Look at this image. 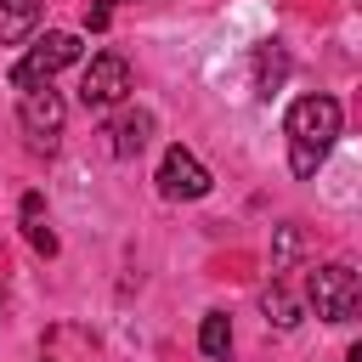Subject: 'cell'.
<instances>
[{
    "mask_svg": "<svg viewBox=\"0 0 362 362\" xmlns=\"http://www.w3.org/2000/svg\"><path fill=\"white\" fill-rule=\"evenodd\" d=\"M339 124H345V113H339V102L322 96V90H317V96H300V102L288 107V119H283V130H288V170H294L300 181L317 175V164L328 158Z\"/></svg>",
    "mask_w": 362,
    "mask_h": 362,
    "instance_id": "cell-1",
    "label": "cell"
},
{
    "mask_svg": "<svg viewBox=\"0 0 362 362\" xmlns=\"http://www.w3.org/2000/svg\"><path fill=\"white\" fill-rule=\"evenodd\" d=\"M79 34H68V28H51V34H40L23 57H17V68H11V85L17 90H34V85H51V74H62L68 62H79Z\"/></svg>",
    "mask_w": 362,
    "mask_h": 362,
    "instance_id": "cell-2",
    "label": "cell"
},
{
    "mask_svg": "<svg viewBox=\"0 0 362 362\" xmlns=\"http://www.w3.org/2000/svg\"><path fill=\"white\" fill-rule=\"evenodd\" d=\"M305 288H311V305H317V317H322V322H351V317H356V305H362V277H356L345 260L317 266Z\"/></svg>",
    "mask_w": 362,
    "mask_h": 362,
    "instance_id": "cell-3",
    "label": "cell"
},
{
    "mask_svg": "<svg viewBox=\"0 0 362 362\" xmlns=\"http://www.w3.org/2000/svg\"><path fill=\"white\" fill-rule=\"evenodd\" d=\"M124 96H130V62L119 51H96L90 68L79 74V102L90 113H102V107H119Z\"/></svg>",
    "mask_w": 362,
    "mask_h": 362,
    "instance_id": "cell-4",
    "label": "cell"
},
{
    "mask_svg": "<svg viewBox=\"0 0 362 362\" xmlns=\"http://www.w3.org/2000/svg\"><path fill=\"white\" fill-rule=\"evenodd\" d=\"M17 119H23V136H28L34 147H57V136H62V119H68V102H62L51 85H34V90H23V102H17Z\"/></svg>",
    "mask_w": 362,
    "mask_h": 362,
    "instance_id": "cell-5",
    "label": "cell"
},
{
    "mask_svg": "<svg viewBox=\"0 0 362 362\" xmlns=\"http://www.w3.org/2000/svg\"><path fill=\"white\" fill-rule=\"evenodd\" d=\"M158 192L175 198V204H192V198L209 192V170L175 141V147H164V158H158Z\"/></svg>",
    "mask_w": 362,
    "mask_h": 362,
    "instance_id": "cell-6",
    "label": "cell"
},
{
    "mask_svg": "<svg viewBox=\"0 0 362 362\" xmlns=\"http://www.w3.org/2000/svg\"><path fill=\"white\" fill-rule=\"evenodd\" d=\"M107 136H113V153H119V158H136V153L153 141V113H141V107H136V113H119V119L107 124Z\"/></svg>",
    "mask_w": 362,
    "mask_h": 362,
    "instance_id": "cell-7",
    "label": "cell"
},
{
    "mask_svg": "<svg viewBox=\"0 0 362 362\" xmlns=\"http://www.w3.org/2000/svg\"><path fill=\"white\" fill-rule=\"evenodd\" d=\"M40 28V0H0V45H23Z\"/></svg>",
    "mask_w": 362,
    "mask_h": 362,
    "instance_id": "cell-8",
    "label": "cell"
},
{
    "mask_svg": "<svg viewBox=\"0 0 362 362\" xmlns=\"http://www.w3.org/2000/svg\"><path fill=\"white\" fill-rule=\"evenodd\" d=\"M23 238H28L40 255H57V232L45 226V198H40V192H23Z\"/></svg>",
    "mask_w": 362,
    "mask_h": 362,
    "instance_id": "cell-9",
    "label": "cell"
},
{
    "mask_svg": "<svg viewBox=\"0 0 362 362\" xmlns=\"http://www.w3.org/2000/svg\"><path fill=\"white\" fill-rule=\"evenodd\" d=\"M198 351H204L209 362H226V351H232V322H226V311H204V322H198Z\"/></svg>",
    "mask_w": 362,
    "mask_h": 362,
    "instance_id": "cell-10",
    "label": "cell"
},
{
    "mask_svg": "<svg viewBox=\"0 0 362 362\" xmlns=\"http://www.w3.org/2000/svg\"><path fill=\"white\" fill-rule=\"evenodd\" d=\"M260 305H266V317H272L277 328H294V322H300V305H294V294H288V288H283L277 277L266 283V294H260Z\"/></svg>",
    "mask_w": 362,
    "mask_h": 362,
    "instance_id": "cell-11",
    "label": "cell"
},
{
    "mask_svg": "<svg viewBox=\"0 0 362 362\" xmlns=\"http://www.w3.org/2000/svg\"><path fill=\"white\" fill-rule=\"evenodd\" d=\"M255 68H260V96H272V90L283 85V74H288V57H283L277 45H260V51H255Z\"/></svg>",
    "mask_w": 362,
    "mask_h": 362,
    "instance_id": "cell-12",
    "label": "cell"
},
{
    "mask_svg": "<svg viewBox=\"0 0 362 362\" xmlns=\"http://www.w3.org/2000/svg\"><path fill=\"white\" fill-rule=\"evenodd\" d=\"M294 249H300V232H294V226H277V255H272V272H283V266L294 260Z\"/></svg>",
    "mask_w": 362,
    "mask_h": 362,
    "instance_id": "cell-13",
    "label": "cell"
},
{
    "mask_svg": "<svg viewBox=\"0 0 362 362\" xmlns=\"http://www.w3.org/2000/svg\"><path fill=\"white\" fill-rule=\"evenodd\" d=\"M107 17H113V11H107V0H96V6H85V28H107Z\"/></svg>",
    "mask_w": 362,
    "mask_h": 362,
    "instance_id": "cell-14",
    "label": "cell"
}]
</instances>
